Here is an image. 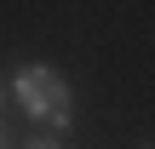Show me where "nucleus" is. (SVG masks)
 <instances>
[{
  "label": "nucleus",
  "instance_id": "f257e3e1",
  "mask_svg": "<svg viewBox=\"0 0 155 149\" xmlns=\"http://www.w3.org/2000/svg\"><path fill=\"white\" fill-rule=\"evenodd\" d=\"M17 103H23L29 115L52 121V126L69 121V86H63L52 69H23V75H17Z\"/></svg>",
  "mask_w": 155,
  "mask_h": 149
},
{
  "label": "nucleus",
  "instance_id": "f03ea898",
  "mask_svg": "<svg viewBox=\"0 0 155 149\" xmlns=\"http://www.w3.org/2000/svg\"><path fill=\"white\" fill-rule=\"evenodd\" d=\"M23 149H58V144H52V138H35V144H23Z\"/></svg>",
  "mask_w": 155,
  "mask_h": 149
}]
</instances>
